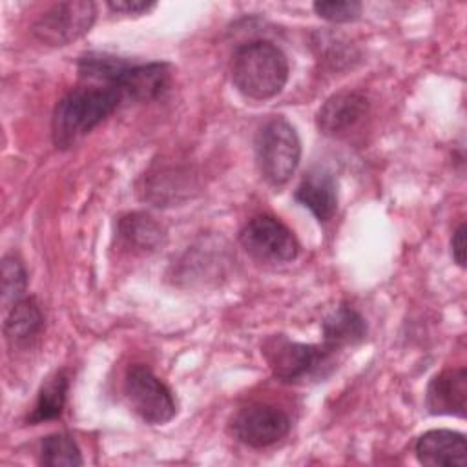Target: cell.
Masks as SVG:
<instances>
[{
    "mask_svg": "<svg viewBox=\"0 0 467 467\" xmlns=\"http://www.w3.org/2000/svg\"><path fill=\"white\" fill-rule=\"evenodd\" d=\"M122 100L119 89L108 84L71 89L55 106L51 119L53 142L57 148L73 146L109 117Z\"/></svg>",
    "mask_w": 467,
    "mask_h": 467,
    "instance_id": "1",
    "label": "cell"
},
{
    "mask_svg": "<svg viewBox=\"0 0 467 467\" xmlns=\"http://www.w3.org/2000/svg\"><path fill=\"white\" fill-rule=\"evenodd\" d=\"M288 80L285 53L268 40H252L239 46L232 57V82L248 99L275 97Z\"/></svg>",
    "mask_w": 467,
    "mask_h": 467,
    "instance_id": "2",
    "label": "cell"
},
{
    "mask_svg": "<svg viewBox=\"0 0 467 467\" xmlns=\"http://www.w3.org/2000/svg\"><path fill=\"white\" fill-rule=\"evenodd\" d=\"M255 159L261 175L270 184H285L301 159L296 128L281 117L266 120L255 135Z\"/></svg>",
    "mask_w": 467,
    "mask_h": 467,
    "instance_id": "3",
    "label": "cell"
},
{
    "mask_svg": "<svg viewBox=\"0 0 467 467\" xmlns=\"http://www.w3.org/2000/svg\"><path fill=\"white\" fill-rule=\"evenodd\" d=\"M330 348L306 345L288 339L286 336H272L263 345V356L277 379L305 381L321 372L330 359Z\"/></svg>",
    "mask_w": 467,
    "mask_h": 467,
    "instance_id": "4",
    "label": "cell"
},
{
    "mask_svg": "<svg viewBox=\"0 0 467 467\" xmlns=\"http://www.w3.org/2000/svg\"><path fill=\"white\" fill-rule=\"evenodd\" d=\"M97 7L88 0L58 2L46 9L33 24L35 38L47 46H67L86 35L95 22Z\"/></svg>",
    "mask_w": 467,
    "mask_h": 467,
    "instance_id": "5",
    "label": "cell"
},
{
    "mask_svg": "<svg viewBox=\"0 0 467 467\" xmlns=\"http://www.w3.org/2000/svg\"><path fill=\"white\" fill-rule=\"evenodd\" d=\"M124 394L131 409L150 425H162L177 412L171 390L148 367H130L124 379Z\"/></svg>",
    "mask_w": 467,
    "mask_h": 467,
    "instance_id": "6",
    "label": "cell"
},
{
    "mask_svg": "<svg viewBox=\"0 0 467 467\" xmlns=\"http://www.w3.org/2000/svg\"><path fill=\"white\" fill-rule=\"evenodd\" d=\"M239 241L252 257L266 263H286L299 254L294 232L274 215L252 217L241 230Z\"/></svg>",
    "mask_w": 467,
    "mask_h": 467,
    "instance_id": "7",
    "label": "cell"
},
{
    "mask_svg": "<svg viewBox=\"0 0 467 467\" xmlns=\"http://www.w3.org/2000/svg\"><path fill=\"white\" fill-rule=\"evenodd\" d=\"M290 431L288 416L270 405H252L241 409L232 420V434L248 447H268Z\"/></svg>",
    "mask_w": 467,
    "mask_h": 467,
    "instance_id": "8",
    "label": "cell"
},
{
    "mask_svg": "<svg viewBox=\"0 0 467 467\" xmlns=\"http://www.w3.org/2000/svg\"><path fill=\"white\" fill-rule=\"evenodd\" d=\"M171 82V69L164 62L128 64L115 80L122 99L148 102L164 95Z\"/></svg>",
    "mask_w": 467,
    "mask_h": 467,
    "instance_id": "9",
    "label": "cell"
},
{
    "mask_svg": "<svg viewBox=\"0 0 467 467\" xmlns=\"http://www.w3.org/2000/svg\"><path fill=\"white\" fill-rule=\"evenodd\" d=\"M414 452L418 462L429 467H462L467 460L463 434L449 429L423 432L414 445Z\"/></svg>",
    "mask_w": 467,
    "mask_h": 467,
    "instance_id": "10",
    "label": "cell"
},
{
    "mask_svg": "<svg viewBox=\"0 0 467 467\" xmlns=\"http://www.w3.org/2000/svg\"><path fill=\"white\" fill-rule=\"evenodd\" d=\"M425 405L431 414L463 418L467 409V370L462 367L436 374L427 387Z\"/></svg>",
    "mask_w": 467,
    "mask_h": 467,
    "instance_id": "11",
    "label": "cell"
},
{
    "mask_svg": "<svg viewBox=\"0 0 467 467\" xmlns=\"http://www.w3.org/2000/svg\"><path fill=\"white\" fill-rule=\"evenodd\" d=\"M368 109L365 95L341 91L328 97L317 111V128L327 135H339L354 128Z\"/></svg>",
    "mask_w": 467,
    "mask_h": 467,
    "instance_id": "12",
    "label": "cell"
},
{
    "mask_svg": "<svg viewBox=\"0 0 467 467\" xmlns=\"http://www.w3.org/2000/svg\"><path fill=\"white\" fill-rule=\"evenodd\" d=\"M294 199L308 208L317 221H328L337 208L334 175L325 168L310 170L296 188Z\"/></svg>",
    "mask_w": 467,
    "mask_h": 467,
    "instance_id": "13",
    "label": "cell"
},
{
    "mask_svg": "<svg viewBox=\"0 0 467 467\" xmlns=\"http://www.w3.org/2000/svg\"><path fill=\"white\" fill-rule=\"evenodd\" d=\"M44 317L38 303L33 297H22L9 306L4 321V336L15 347L27 345L42 328Z\"/></svg>",
    "mask_w": 467,
    "mask_h": 467,
    "instance_id": "14",
    "label": "cell"
},
{
    "mask_svg": "<svg viewBox=\"0 0 467 467\" xmlns=\"http://www.w3.org/2000/svg\"><path fill=\"white\" fill-rule=\"evenodd\" d=\"M325 347L330 350L354 345L367 334L365 319L350 306H339L323 321Z\"/></svg>",
    "mask_w": 467,
    "mask_h": 467,
    "instance_id": "15",
    "label": "cell"
},
{
    "mask_svg": "<svg viewBox=\"0 0 467 467\" xmlns=\"http://www.w3.org/2000/svg\"><path fill=\"white\" fill-rule=\"evenodd\" d=\"M119 234L130 246L140 250H157L166 239L162 226L151 215L142 212H133L120 217Z\"/></svg>",
    "mask_w": 467,
    "mask_h": 467,
    "instance_id": "16",
    "label": "cell"
},
{
    "mask_svg": "<svg viewBox=\"0 0 467 467\" xmlns=\"http://www.w3.org/2000/svg\"><path fill=\"white\" fill-rule=\"evenodd\" d=\"M67 387H69V379H67V374L64 370L55 372L53 376H49L46 379V383L42 385V389L38 390L36 403H35L31 414L27 416V421L29 423H42V421H49V420L58 418L62 414V409H64V403H66Z\"/></svg>",
    "mask_w": 467,
    "mask_h": 467,
    "instance_id": "17",
    "label": "cell"
},
{
    "mask_svg": "<svg viewBox=\"0 0 467 467\" xmlns=\"http://www.w3.org/2000/svg\"><path fill=\"white\" fill-rule=\"evenodd\" d=\"M38 462L42 465H51V467H75L82 465V454L67 432H57L49 434L40 441V451H38Z\"/></svg>",
    "mask_w": 467,
    "mask_h": 467,
    "instance_id": "18",
    "label": "cell"
},
{
    "mask_svg": "<svg viewBox=\"0 0 467 467\" xmlns=\"http://www.w3.org/2000/svg\"><path fill=\"white\" fill-rule=\"evenodd\" d=\"M27 286V272L20 257L7 254L2 259V303L15 305L24 297Z\"/></svg>",
    "mask_w": 467,
    "mask_h": 467,
    "instance_id": "19",
    "label": "cell"
},
{
    "mask_svg": "<svg viewBox=\"0 0 467 467\" xmlns=\"http://www.w3.org/2000/svg\"><path fill=\"white\" fill-rule=\"evenodd\" d=\"M314 11L334 24L352 22L361 15V4L356 0H328V2H316Z\"/></svg>",
    "mask_w": 467,
    "mask_h": 467,
    "instance_id": "20",
    "label": "cell"
},
{
    "mask_svg": "<svg viewBox=\"0 0 467 467\" xmlns=\"http://www.w3.org/2000/svg\"><path fill=\"white\" fill-rule=\"evenodd\" d=\"M108 7L117 13H126V15H140L155 7L153 2H140V0H117V2H108Z\"/></svg>",
    "mask_w": 467,
    "mask_h": 467,
    "instance_id": "21",
    "label": "cell"
},
{
    "mask_svg": "<svg viewBox=\"0 0 467 467\" xmlns=\"http://www.w3.org/2000/svg\"><path fill=\"white\" fill-rule=\"evenodd\" d=\"M451 254L458 266H465V224L463 223L452 234Z\"/></svg>",
    "mask_w": 467,
    "mask_h": 467,
    "instance_id": "22",
    "label": "cell"
}]
</instances>
